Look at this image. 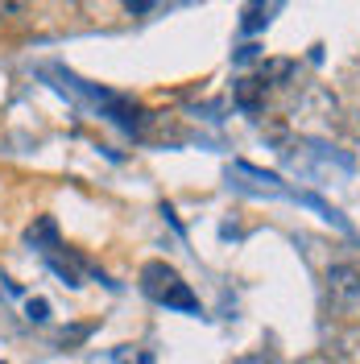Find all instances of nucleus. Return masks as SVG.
<instances>
[{
	"instance_id": "nucleus-1",
	"label": "nucleus",
	"mask_w": 360,
	"mask_h": 364,
	"mask_svg": "<svg viewBox=\"0 0 360 364\" xmlns=\"http://www.w3.org/2000/svg\"><path fill=\"white\" fill-rule=\"evenodd\" d=\"M141 290L154 298V302L170 306V311H186V315H195V311H199L195 290H191V286H186L179 273L166 265V261H149V265L141 269Z\"/></svg>"
},
{
	"instance_id": "nucleus-4",
	"label": "nucleus",
	"mask_w": 360,
	"mask_h": 364,
	"mask_svg": "<svg viewBox=\"0 0 360 364\" xmlns=\"http://www.w3.org/2000/svg\"><path fill=\"white\" fill-rule=\"evenodd\" d=\"M25 311H29L33 323H46V318H50V302H46V298H29V306H25Z\"/></svg>"
},
{
	"instance_id": "nucleus-2",
	"label": "nucleus",
	"mask_w": 360,
	"mask_h": 364,
	"mask_svg": "<svg viewBox=\"0 0 360 364\" xmlns=\"http://www.w3.org/2000/svg\"><path fill=\"white\" fill-rule=\"evenodd\" d=\"M327 294L339 315H356L360 311V269L356 265H332L327 269Z\"/></svg>"
},
{
	"instance_id": "nucleus-3",
	"label": "nucleus",
	"mask_w": 360,
	"mask_h": 364,
	"mask_svg": "<svg viewBox=\"0 0 360 364\" xmlns=\"http://www.w3.org/2000/svg\"><path fill=\"white\" fill-rule=\"evenodd\" d=\"M261 100H265V79H257V75H253V79H240V83H236V104H240V108L257 112V108H261Z\"/></svg>"
}]
</instances>
